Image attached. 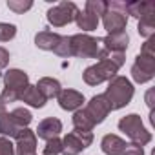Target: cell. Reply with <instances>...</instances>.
Here are the masks:
<instances>
[{"label":"cell","instance_id":"obj_1","mask_svg":"<svg viewBox=\"0 0 155 155\" xmlns=\"http://www.w3.org/2000/svg\"><path fill=\"white\" fill-rule=\"evenodd\" d=\"M104 99L110 104V110H120L126 104H130L131 97H133V86L126 77H113L106 93H102Z\"/></svg>","mask_w":155,"mask_h":155},{"label":"cell","instance_id":"obj_2","mask_svg":"<svg viewBox=\"0 0 155 155\" xmlns=\"http://www.w3.org/2000/svg\"><path fill=\"white\" fill-rule=\"evenodd\" d=\"M155 75V51H153V38H148L144 44L140 55L137 57L133 68H131V77L135 82H148Z\"/></svg>","mask_w":155,"mask_h":155},{"label":"cell","instance_id":"obj_3","mask_svg":"<svg viewBox=\"0 0 155 155\" xmlns=\"http://www.w3.org/2000/svg\"><path fill=\"white\" fill-rule=\"evenodd\" d=\"M4 91L0 95V102L8 104V102H15L17 99H20V95L24 93V90L29 86V79L28 75L20 69H9L4 75Z\"/></svg>","mask_w":155,"mask_h":155},{"label":"cell","instance_id":"obj_4","mask_svg":"<svg viewBox=\"0 0 155 155\" xmlns=\"http://www.w3.org/2000/svg\"><path fill=\"white\" fill-rule=\"evenodd\" d=\"M71 51L75 57L82 58H101L104 57V48H101V38H93L90 35H73L69 37Z\"/></svg>","mask_w":155,"mask_h":155},{"label":"cell","instance_id":"obj_5","mask_svg":"<svg viewBox=\"0 0 155 155\" xmlns=\"http://www.w3.org/2000/svg\"><path fill=\"white\" fill-rule=\"evenodd\" d=\"M119 128L131 139L133 144H139V146H144L151 140V133L146 131V128L142 126V120L139 115L131 113L128 117H122L119 120Z\"/></svg>","mask_w":155,"mask_h":155},{"label":"cell","instance_id":"obj_6","mask_svg":"<svg viewBox=\"0 0 155 155\" xmlns=\"http://www.w3.org/2000/svg\"><path fill=\"white\" fill-rule=\"evenodd\" d=\"M117 69L119 68L111 60L102 58L95 66H90L84 71V82L90 84V86H97V84H101L104 81H111L113 77H115V73H117Z\"/></svg>","mask_w":155,"mask_h":155},{"label":"cell","instance_id":"obj_7","mask_svg":"<svg viewBox=\"0 0 155 155\" xmlns=\"http://www.w3.org/2000/svg\"><path fill=\"white\" fill-rule=\"evenodd\" d=\"M93 142V133L91 131H79L73 130L68 133L62 140V153L64 155H79L82 150H86Z\"/></svg>","mask_w":155,"mask_h":155},{"label":"cell","instance_id":"obj_8","mask_svg":"<svg viewBox=\"0 0 155 155\" xmlns=\"http://www.w3.org/2000/svg\"><path fill=\"white\" fill-rule=\"evenodd\" d=\"M77 15H79V8L73 2H60L48 11V20L55 28H62V26L73 22L77 18Z\"/></svg>","mask_w":155,"mask_h":155},{"label":"cell","instance_id":"obj_9","mask_svg":"<svg viewBox=\"0 0 155 155\" xmlns=\"http://www.w3.org/2000/svg\"><path fill=\"white\" fill-rule=\"evenodd\" d=\"M82 111H84V115L88 117V120L95 126V124H101V122L108 117V113H110L111 110H110V104H108V101L104 99V95H95V97L88 102V106H86Z\"/></svg>","mask_w":155,"mask_h":155},{"label":"cell","instance_id":"obj_10","mask_svg":"<svg viewBox=\"0 0 155 155\" xmlns=\"http://www.w3.org/2000/svg\"><path fill=\"white\" fill-rule=\"evenodd\" d=\"M15 139H17L15 155H37V137L31 130L22 128Z\"/></svg>","mask_w":155,"mask_h":155},{"label":"cell","instance_id":"obj_11","mask_svg":"<svg viewBox=\"0 0 155 155\" xmlns=\"http://www.w3.org/2000/svg\"><path fill=\"white\" fill-rule=\"evenodd\" d=\"M102 24H104V29L110 35L111 33H120V31H124V28L128 24V15L122 13V11L108 8V11L102 15Z\"/></svg>","mask_w":155,"mask_h":155},{"label":"cell","instance_id":"obj_12","mask_svg":"<svg viewBox=\"0 0 155 155\" xmlns=\"http://www.w3.org/2000/svg\"><path fill=\"white\" fill-rule=\"evenodd\" d=\"M102 42V48L108 51V53H124V49L128 48V33L126 31H120V33H111L104 38H101Z\"/></svg>","mask_w":155,"mask_h":155},{"label":"cell","instance_id":"obj_13","mask_svg":"<svg viewBox=\"0 0 155 155\" xmlns=\"http://www.w3.org/2000/svg\"><path fill=\"white\" fill-rule=\"evenodd\" d=\"M60 131H62V122H60L58 119H55V117L44 119V120L38 124V128H37V135H38L40 139H44V140L57 139Z\"/></svg>","mask_w":155,"mask_h":155},{"label":"cell","instance_id":"obj_14","mask_svg":"<svg viewBox=\"0 0 155 155\" xmlns=\"http://www.w3.org/2000/svg\"><path fill=\"white\" fill-rule=\"evenodd\" d=\"M58 104L62 110H68V111H73L77 108H81L82 102H84V95L75 91V90H62L58 93Z\"/></svg>","mask_w":155,"mask_h":155},{"label":"cell","instance_id":"obj_15","mask_svg":"<svg viewBox=\"0 0 155 155\" xmlns=\"http://www.w3.org/2000/svg\"><path fill=\"white\" fill-rule=\"evenodd\" d=\"M37 90L40 91V95H42L46 101H48V99H55V97H58V93L62 91V90H60L58 81L49 79V77H44V79H40V81H38Z\"/></svg>","mask_w":155,"mask_h":155},{"label":"cell","instance_id":"obj_16","mask_svg":"<svg viewBox=\"0 0 155 155\" xmlns=\"http://www.w3.org/2000/svg\"><path fill=\"white\" fill-rule=\"evenodd\" d=\"M58 42H60V35H57V33H53V31H48V29L37 33V37H35V44H37V48H40V49H48V51H53V49L57 48Z\"/></svg>","mask_w":155,"mask_h":155},{"label":"cell","instance_id":"obj_17","mask_svg":"<svg viewBox=\"0 0 155 155\" xmlns=\"http://www.w3.org/2000/svg\"><path fill=\"white\" fill-rule=\"evenodd\" d=\"M101 146H102V151L106 155H120L124 151V148H126V142L117 135H106L102 139Z\"/></svg>","mask_w":155,"mask_h":155},{"label":"cell","instance_id":"obj_18","mask_svg":"<svg viewBox=\"0 0 155 155\" xmlns=\"http://www.w3.org/2000/svg\"><path fill=\"white\" fill-rule=\"evenodd\" d=\"M151 11H155L153 2H128L126 4V13L135 18H142L144 15H148Z\"/></svg>","mask_w":155,"mask_h":155},{"label":"cell","instance_id":"obj_19","mask_svg":"<svg viewBox=\"0 0 155 155\" xmlns=\"http://www.w3.org/2000/svg\"><path fill=\"white\" fill-rule=\"evenodd\" d=\"M20 99H22L26 104L33 106V108H42V106L46 104V99L40 95V91L37 90V86H28V88L24 90V93L20 95Z\"/></svg>","mask_w":155,"mask_h":155},{"label":"cell","instance_id":"obj_20","mask_svg":"<svg viewBox=\"0 0 155 155\" xmlns=\"http://www.w3.org/2000/svg\"><path fill=\"white\" fill-rule=\"evenodd\" d=\"M75 22H77V26H79L81 29H84V31H93L99 26V17H95V15H91L88 11H79Z\"/></svg>","mask_w":155,"mask_h":155},{"label":"cell","instance_id":"obj_21","mask_svg":"<svg viewBox=\"0 0 155 155\" xmlns=\"http://www.w3.org/2000/svg\"><path fill=\"white\" fill-rule=\"evenodd\" d=\"M139 33L144 37V38H151L153 31H155V11L144 15L142 18H139Z\"/></svg>","mask_w":155,"mask_h":155},{"label":"cell","instance_id":"obj_22","mask_svg":"<svg viewBox=\"0 0 155 155\" xmlns=\"http://www.w3.org/2000/svg\"><path fill=\"white\" fill-rule=\"evenodd\" d=\"M8 115H9V119L15 122V126H17V128H20V130H22V128H26V126L31 122V119H33V117H31V113H29L28 110H24V108H17V110H13V111H11V113H8Z\"/></svg>","mask_w":155,"mask_h":155},{"label":"cell","instance_id":"obj_23","mask_svg":"<svg viewBox=\"0 0 155 155\" xmlns=\"http://www.w3.org/2000/svg\"><path fill=\"white\" fill-rule=\"evenodd\" d=\"M73 126H75V130H79V131H91L93 130V124L88 120V117L84 115L82 110L75 111V115H73Z\"/></svg>","mask_w":155,"mask_h":155},{"label":"cell","instance_id":"obj_24","mask_svg":"<svg viewBox=\"0 0 155 155\" xmlns=\"http://www.w3.org/2000/svg\"><path fill=\"white\" fill-rule=\"evenodd\" d=\"M20 131V128L15 126V122L9 119V115H2L0 117V133L2 135H9V137H17V133Z\"/></svg>","mask_w":155,"mask_h":155},{"label":"cell","instance_id":"obj_25","mask_svg":"<svg viewBox=\"0 0 155 155\" xmlns=\"http://www.w3.org/2000/svg\"><path fill=\"white\" fill-rule=\"evenodd\" d=\"M84 11H88L95 17H101L108 11V2H104V0H88Z\"/></svg>","mask_w":155,"mask_h":155},{"label":"cell","instance_id":"obj_26","mask_svg":"<svg viewBox=\"0 0 155 155\" xmlns=\"http://www.w3.org/2000/svg\"><path fill=\"white\" fill-rule=\"evenodd\" d=\"M58 57H73V51H71V42H69V37H60V42L57 44V48L53 49Z\"/></svg>","mask_w":155,"mask_h":155},{"label":"cell","instance_id":"obj_27","mask_svg":"<svg viewBox=\"0 0 155 155\" xmlns=\"http://www.w3.org/2000/svg\"><path fill=\"white\" fill-rule=\"evenodd\" d=\"M8 8L11 9V11H15V13H24V11H28V9H31L33 8V2L31 0H8Z\"/></svg>","mask_w":155,"mask_h":155},{"label":"cell","instance_id":"obj_28","mask_svg":"<svg viewBox=\"0 0 155 155\" xmlns=\"http://www.w3.org/2000/svg\"><path fill=\"white\" fill-rule=\"evenodd\" d=\"M17 35V28L13 24H6L0 22V42H8Z\"/></svg>","mask_w":155,"mask_h":155},{"label":"cell","instance_id":"obj_29","mask_svg":"<svg viewBox=\"0 0 155 155\" xmlns=\"http://www.w3.org/2000/svg\"><path fill=\"white\" fill-rule=\"evenodd\" d=\"M42 153L44 155H58V153H62V140H58V139L48 140V144L44 146Z\"/></svg>","mask_w":155,"mask_h":155},{"label":"cell","instance_id":"obj_30","mask_svg":"<svg viewBox=\"0 0 155 155\" xmlns=\"http://www.w3.org/2000/svg\"><path fill=\"white\" fill-rule=\"evenodd\" d=\"M0 155H15V146L8 139H0Z\"/></svg>","mask_w":155,"mask_h":155},{"label":"cell","instance_id":"obj_31","mask_svg":"<svg viewBox=\"0 0 155 155\" xmlns=\"http://www.w3.org/2000/svg\"><path fill=\"white\" fill-rule=\"evenodd\" d=\"M120 155H144V150H142V146L131 142V144H126V148Z\"/></svg>","mask_w":155,"mask_h":155},{"label":"cell","instance_id":"obj_32","mask_svg":"<svg viewBox=\"0 0 155 155\" xmlns=\"http://www.w3.org/2000/svg\"><path fill=\"white\" fill-rule=\"evenodd\" d=\"M8 62H9V53H8V49L0 48V69H4V68L8 66Z\"/></svg>","mask_w":155,"mask_h":155},{"label":"cell","instance_id":"obj_33","mask_svg":"<svg viewBox=\"0 0 155 155\" xmlns=\"http://www.w3.org/2000/svg\"><path fill=\"white\" fill-rule=\"evenodd\" d=\"M2 115H6V104L0 102V117H2Z\"/></svg>","mask_w":155,"mask_h":155}]
</instances>
